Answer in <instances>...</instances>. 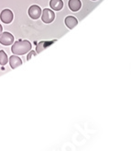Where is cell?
I'll return each instance as SVG.
<instances>
[{
  "label": "cell",
  "mask_w": 131,
  "mask_h": 151,
  "mask_svg": "<svg viewBox=\"0 0 131 151\" xmlns=\"http://www.w3.org/2000/svg\"><path fill=\"white\" fill-rule=\"evenodd\" d=\"M2 31H3V28H2V25L0 24V34L2 33Z\"/></svg>",
  "instance_id": "13"
},
{
  "label": "cell",
  "mask_w": 131,
  "mask_h": 151,
  "mask_svg": "<svg viewBox=\"0 0 131 151\" xmlns=\"http://www.w3.org/2000/svg\"><path fill=\"white\" fill-rule=\"evenodd\" d=\"M28 16L33 19H38L41 16V9L37 5L31 6L28 9Z\"/></svg>",
  "instance_id": "4"
},
{
  "label": "cell",
  "mask_w": 131,
  "mask_h": 151,
  "mask_svg": "<svg viewBox=\"0 0 131 151\" xmlns=\"http://www.w3.org/2000/svg\"><path fill=\"white\" fill-rule=\"evenodd\" d=\"M9 65L12 69H15V68H17L18 66L22 65V61L17 55H11L9 57Z\"/></svg>",
  "instance_id": "6"
},
{
  "label": "cell",
  "mask_w": 131,
  "mask_h": 151,
  "mask_svg": "<svg viewBox=\"0 0 131 151\" xmlns=\"http://www.w3.org/2000/svg\"><path fill=\"white\" fill-rule=\"evenodd\" d=\"M31 43H30L27 40H20L15 42L12 47H11V51L14 55H24L27 52H28L30 50H31Z\"/></svg>",
  "instance_id": "1"
},
{
  "label": "cell",
  "mask_w": 131,
  "mask_h": 151,
  "mask_svg": "<svg viewBox=\"0 0 131 151\" xmlns=\"http://www.w3.org/2000/svg\"><path fill=\"white\" fill-rule=\"evenodd\" d=\"M41 19L44 23H51V22L54 20L55 19V14L53 12V10L49 9H45L43 11H41Z\"/></svg>",
  "instance_id": "2"
},
{
  "label": "cell",
  "mask_w": 131,
  "mask_h": 151,
  "mask_svg": "<svg viewBox=\"0 0 131 151\" xmlns=\"http://www.w3.org/2000/svg\"><path fill=\"white\" fill-rule=\"evenodd\" d=\"M14 42V37L9 32H2L0 34V43L5 46L11 45Z\"/></svg>",
  "instance_id": "3"
},
{
  "label": "cell",
  "mask_w": 131,
  "mask_h": 151,
  "mask_svg": "<svg viewBox=\"0 0 131 151\" xmlns=\"http://www.w3.org/2000/svg\"><path fill=\"white\" fill-rule=\"evenodd\" d=\"M9 62V58H7V55L6 52L1 50L0 51V65H6Z\"/></svg>",
  "instance_id": "11"
},
{
  "label": "cell",
  "mask_w": 131,
  "mask_h": 151,
  "mask_svg": "<svg viewBox=\"0 0 131 151\" xmlns=\"http://www.w3.org/2000/svg\"><path fill=\"white\" fill-rule=\"evenodd\" d=\"M77 24H78V20H77L76 18H74L73 16H68L65 19V25L69 29H73Z\"/></svg>",
  "instance_id": "10"
},
{
  "label": "cell",
  "mask_w": 131,
  "mask_h": 151,
  "mask_svg": "<svg viewBox=\"0 0 131 151\" xmlns=\"http://www.w3.org/2000/svg\"><path fill=\"white\" fill-rule=\"evenodd\" d=\"M54 42H56V41H51V42H40L38 43V45H37V47H36V52L37 54H40V52H41L45 48H47V47H49L51 44H52Z\"/></svg>",
  "instance_id": "9"
},
{
  "label": "cell",
  "mask_w": 131,
  "mask_h": 151,
  "mask_svg": "<svg viewBox=\"0 0 131 151\" xmlns=\"http://www.w3.org/2000/svg\"><path fill=\"white\" fill-rule=\"evenodd\" d=\"M36 55H37V52L31 50V51H30V52H28V56H27V60L28 61V60H30L33 56H36Z\"/></svg>",
  "instance_id": "12"
},
{
  "label": "cell",
  "mask_w": 131,
  "mask_h": 151,
  "mask_svg": "<svg viewBox=\"0 0 131 151\" xmlns=\"http://www.w3.org/2000/svg\"><path fill=\"white\" fill-rule=\"evenodd\" d=\"M0 19H1L3 23L9 24L13 20V13L10 9H4L0 14Z\"/></svg>",
  "instance_id": "5"
},
{
  "label": "cell",
  "mask_w": 131,
  "mask_h": 151,
  "mask_svg": "<svg viewBox=\"0 0 131 151\" xmlns=\"http://www.w3.org/2000/svg\"><path fill=\"white\" fill-rule=\"evenodd\" d=\"M50 6L51 9H52V10L59 11L63 7V0H51Z\"/></svg>",
  "instance_id": "8"
},
{
  "label": "cell",
  "mask_w": 131,
  "mask_h": 151,
  "mask_svg": "<svg viewBox=\"0 0 131 151\" xmlns=\"http://www.w3.org/2000/svg\"><path fill=\"white\" fill-rule=\"evenodd\" d=\"M92 1H96V0H92Z\"/></svg>",
  "instance_id": "14"
},
{
  "label": "cell",
  "mask_w": 131,
  "mask_h": 151,
  "mask_svg": "<svg viewBox=\"0 0 131 151\" xmlns=\"http://www.w3.org/2000/svg\"><path fill=\"white\" fill-rule=\"evenodd\" d=\"M68 6H69V7H70V9L72 11L76 12V11H78L81 9L82 3H81L80 0H69Z\"/></svg>",
  "instance_id": "7"
}]
</instances>
